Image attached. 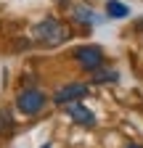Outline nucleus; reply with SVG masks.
<instances>
[{
    "label": "nucleus",
    "instance_id": "obj_1",
    "mask_svg": "<svg viewBox=\"0 0 143 148\" xmlns=\"http://www.w3.org/2000/svg\"><path fill=\"white\" fill-rule=\"evenodd\" d=\"M32 34H34V40H37V42H43L48 48L61 45L66 40V29H64V24L56 21V18H45V21H40L37 27L32 29Z\"/></svg>",
    "mask_w": 143,
    "mask_h": 148
},
{
    "label": "nucleus",
    "instance_id": "obj_2",
    "mask_svg": "<svg viewBox=\"0 0 143 148\" xmlns=\"http://www.w3.org/2000/svg\"><path fill=\"white\" fill-rule=\"evenodd\" d=\"M16 106H19V111H24V114H37L45 106V95L40 90H21L19 98H16Z\"/></svg>",
    "mask_w": 143,
    "mask_h": 148
},
{
    "label": "nucleus",
    "instance_id": "obj_3",
    "mask_svg": "<svg viewBox=\"0 0 143 148\" xmlns=\"http://www.w3.org/2000/svg\"><path fill=\"white\" fill-rule=\"evenodd\" d=\"M74 56H77V61H80L85 69H90V71H96V69L103 64V50H101L98 45H82V48L74 50Z\"/></svg>",
    "mask_w": 143,
    "mask_h": 148
},
{
    "label": "nucleus",
    "instance_id": "obj_4",
    "mask_svg": "<svg viewBox=\"0 0 143 148\" xmlns=\"http://www.w3.org/2000/svg\"><path fill=\"white\" fill-rule=\"evenodd\" d=\"M82 95H87V85H82V82H72V85H66V87H58L56 95H53V101L61 103V106H69V103L80 101Z\"/></svg>",
    "mask_w": 143,
    "mask_h": 148
},
{
    "label": "nucleus",
    "instance_id": "obj_5",
    "mask_svg": "<svg viewBox=\"0 0 143 148\" xmlns=\"http://www.w3.org/2000/svg\"><path fill=\"white\" fill-rule=\"evenodd\" d=\"M66 114L74 119L77 124H82V127H93V124H96L93 111L85 108V106H80V103H69V106H66Z\"/></svg>",
    "mask_w": 143,
    "mask_h": 148
},
{
    "label": "nucleus",
    "instance_id": "obj_6",
    "mask_svg": "<svg viewBox=\"0 0 143 148\" xmlns=\"http://www.w3.org/2000/svg\"><path fill=\"white\" fill-rule=\"evenodd\" d=\"M127 5H124V3H119V0H109V3H106V13H109L111 18H124V16H127Z\"/></svg>",
    "mask_w": 143,
    "mask_h": 148
},
{
    "label": "nucleus",
    "instance_id": "obj_7",
    "mask_svg": "<svg viewBox=\"0 0 143 148\" xmlns=\"http://www.w3.org/2000/svg\"><path fill=\"white\" fill-rule=\"evenodd\" d=\"M117 77H119V74L114 69H109V71H96L93 74V82H117Z\"/></svg>",
    "mask_w": 143,
    "mask_h": 148
},
{
    "label": "nucleus",
    "instance_id": "obj_8",
    "mask_svg": "<svg viewBox=\"0 0 143 148\" xmlns=\"http://www.w3.org/2000/svg\"><path fill=\"white\" fill-rule=\"evenodd\" d=\"M74 18H77V21H82V24H90V21H93V13H90V8L77 5V8H74Z\"/></svg>",
    "mask_w": 143,
    "mask_h": 148
},
{
    "label": "nucleus",
    "instance_id": "obj_9",
    "mask_svg": "<svg viewBox=\"0 0 143 148\" xmlns=\"http://www.w3.org/2000/svg\"><path fill=\"white\" fill-rule=\"evenodd\" d=\"M0 132H11V114L0 111Z\"/></svg>",
    "mask_w": 143,
    "mask_h": 148
},
{
    "label": "nucleus",
    "instance_id": "obj_10",
    "mask_svg": "<svg viewBox=\"0 0 143 148\" xmlns=\"http://www.w3.org/2000/svg\"><path fill=\"white\" fill-rule=\"evenodd\" d=\"M124 148H140V145H124Z\"/></svg>",
    "mask_w": 143,
    "mask_h": 148
}]
</instances>
